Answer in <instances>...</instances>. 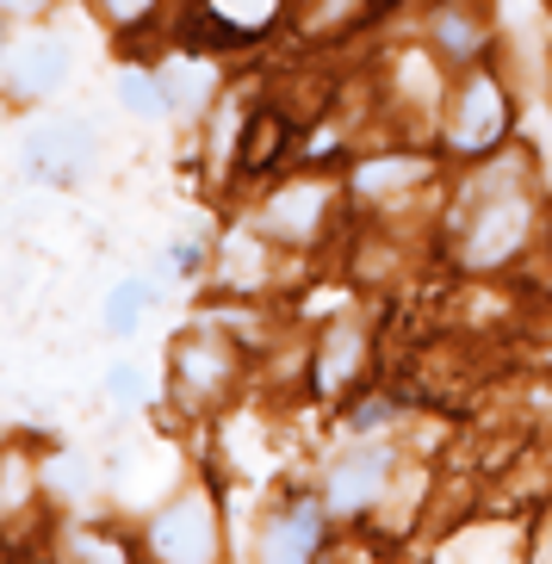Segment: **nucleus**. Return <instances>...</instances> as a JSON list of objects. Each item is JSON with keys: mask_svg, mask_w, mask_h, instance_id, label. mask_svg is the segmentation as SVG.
Here are the masks:
<instances>
[{"mask_svg": "<svg viewBox=\"0 0 552 564\" xmlns=\"http://www.w3.org/2000/svg\"><path fill=\"white\" fill-rule=\"evenodd\" d=\"M441 44H447L453 56H466L472 51V25H459V13H447L441 19Z\"/></svg>", "mask_w": 552, "mask_h": 564, "instance_id": "dca6fc26", "label": "nucleus"}, {"mask_svg": "<svg viewBox=\"0 0 552 564\" xmlns=\"http://www.w3.org/2000/svg\"><path fill=\"white\" fill-rule=\"evenodd\" d=\"M317 540H323V509L317 502H299V509H285L280 521H273V533H268L261 552H268L273 564H292V558H311Z\"/></svg>", "mask_w": 552, "mask_h": 564, "instance_id": "0eeeda50", "label": "nucleus"}, {"mask_svg": "<svg viewBox=\"0 0 552 564\" xmlns=\"http://www.w3.org/2000/svg\"><path fill=\"white\" fill-rule=\"evenodd\" d=\"M354 372H360V335L348 329V323H342V329L329 335V348H323V391H335V384L342 379H354Z\"/></svg>", "mask_w": 552, "mask_h": 564, "instance_id": "9d476101", "label": "nucleus"}, {"mask_svg": "<svg viewBox=\"0 0 552 564\" xmlns=\"http://www.w3.org/2000/svg\"><path fill=\"white\" fill-rule=\"evenodd\" d=\"M150 304H155V285H150V280H125L112 299H106V329H112V335H131L137 323H143V311H150Z\"/></svg>", "mask_w": 552, "mask_h": 564, "instance_id": "1a4fd4ad", "label": "nucleus"}, {"mask_svg": "<svg viewBox=\"0 0 552 564\" xmlns=\"http://www.w3.org/2000/svg\"><path fill=\"white\" fill-rule=\"evenodd\" d=\"M329 205V193H323L317 181H304V186H285L280 199L268 205V230L273 236H311L317 230V212Z\"/></svg>", "mask_w": 552, "mask_h": 564, "instance_id": "6e6552de", "label": "nucleus"}, {"mask_svg": "<svg viewBox=\"0 0 552 564\" xmlns=\"http://www.w3.org/2000/svg\"><path fill=\"white\" fill-rule=\"evenodd\" d=\"M174 273H199V249L193 242H174Z\"/></svg>", "mask_w": 552, "mask_h": 564, "instance_id": "6ab92c4d", "label": "nucleus"}, {"mask_svg": "<svg viewBox=\"0 0 552 564\" xmlns=\"http://www.w3.org/2000/svg\"><path fill=\"white\" fill-rule=\"evenodd\" d=\"M386 465L391 459L379 447H354L348 459L329 471V509L335 514H360L379 490H386Z\"/></svg>", "mask_w": 552, "mask_h": 564, "instance_id": "39448f33", "label": "nucleus"}, {"mask_svg": "<svg viewBox=\"0 0 552 564\" xmlns=\"http://www.w3.org/2000/svg\"><path fill=\"white\" fill-rule=\"evenodd\" d=\"M348 422H354V434H372V429H386V422H391V403H386V398H367L360 410L348 415Z\"/></svg>", "mask_w": 552, "mask_h": 564, "instance_id": "2eb2a0df", "label": "nucleus"}, {"mask_svg": "<svg viewBox=\"0 0 552 564\" xmlns=\"http://www.w3.org/2000/svg\"><path fill=\"white\" fill-rule=\"evenodd\" d=\"M0 7H7V13H37L44 0H0Z\"/></svg>", "mask_w": 552, "mask_h": 564, "instance_id": "aec40b11", "label": "nucleus"}, {"mask_svg": "<svg viewBox=\"0 0 552 564\" xmlns=\"http://www.w3.org/2000/svg\"><path fill=\"white\" fill-rule=\"evenodd\" d=\"M422 174H429L422 162L398 155V162H367L360 174H354V186H360V193H386V186H410V181H422Z\"/></svg>", "mask_w": 552, "mask_h": 564, "instance_id": "ddd939ff", "label": "nucleus"}, {"mask_svg": "<svg viewBox=\"0 0 552 564\" xmlns=\"http://www.w3.org/2000/svg\"><path fill=\"white\" fill-rule=\"evenodd\" d=\"M94 162V131L75 124V118H51L25 137V167L32 181H75L82 167Z\"/></svg>", "mask_w": 552, "mask_h": 564, "instance_id": "20e7f679", "label": "nucleus"}, {"mask_svg": "<svg viewBox=\"0 0 552 564\" xmlns=\"http://www.w3.org/2000/svg\"><path fill=\"white\" fill-rule=\"evenodd\" d=\"M118 100L131 106V112H143V118H162V112H167L162 82H150L143 68H125V75H118Z\"/></svg>", "mask_w": 552, "mask_h": 564, "instance_id": "f8f14e48", "label": "nucleus"}, {"mask_svg": "<svg viewBox=\"0 0 552 564\" xmlns=\"http://www.w3.org/2000/svg\"><path fill=\"white\" fill-rule=\"evenodd\" d=\"M478 193L485 205H472V193L453 205V242L466 267H502L528 242V199L509 181H485Z\"/></svg>", "mask_w": 552, "mask_h": 564, "instance_id": "f257e3e1", "label": "nucleus"}, {"mask_svg": "<svg viewBox=\"0 0 552 564\" xmlns=\"http://www.w3.org/2000/svg\"><path fill=\"white\" fill-rule=\"evenodd\" d=\"M509 131V100H502L497 75L472 68L459 100H453V124H447V143L459 155H478V150H497V137Z\"/></svg>", "mask_w": 552, "mask_h": 564, "instance_id": "f03ea898", "label": "nucleus"}, {"mask_svg": "<svg viewBox=\"0 0 552 564\" xmlns=\"http://www.w3.org/2000/svg\"><path fill=\"white\" fill-rule=\"evenodd\" d=\"M150 546L174 564H205L218 552V521H212V502L205 497H181L167 514H155Z\"/></svg>", "mask_w": 552, "mask_h": 564, "instance_id": "7ed1b4c3", "label": "nucleus"}, {"mask_svg": "<svg viewBox=\"0 0 552 564\" xmlns=\"http://www.w3.org/2000/svg\"><path fill=\"white\" fill-rule=\"evenodd\" d=\"M224 379V348L218 341H186L181 348V384H218Z\"/></svg>", "mask_w": 552, "mask_h": 564, "instance_id": "4468645a", "label": "nucleus"}, {"mask_svg": "<svg viewBox=\"0 0 552 564\" xmlns=\"http://www.w3.org/2000/svg\"><path fill=\"white\" fill-rule=\"evenodd\" d=\"M162 94H167V106H186V112H193V106L212 94V75H205V63H174L167 82H162Z\"/></svg>", "mask_w": 552, "mask_h": 564, "instance_id": "9b49d317", "label": "nucleus"}, {"mask_svg": "<svg viewBox=\"0 0 552 564\" xmlns=\"http://www.w3.org/2000/svg\"><path fill=\"white\" fill-rule=\"evenodd\" d=\"M106 384H112V398H137V384H143V379H137L131 366H112V379H106Z\"/></svg>", "mask_w": 552, "mask_h": 564, "instance_id": "f3484780", "label": "nucleus"}, {"mask_svg": "<svg viewBox=\"0 0 552 564\" xmlns=\"http://www.w3.org/2000/svg\"><path fill=\"white\" fill-rule=\"evenodd\" d=\"M100 7H106L112 19H137V13H150L155 0H100Z\"/></svg>", "mask_w": 552, "mask_h": 564, "instance_id": "a211bd4d", "label": "nucleus"}, {"mask_svg": "<svg viewBox=\"0 0 552 564\" xmlns=\"http://www.w3.org/2000/svg\"><path fill=\"white\" fill-rule=\"evenodd\" d=\"M7 82L19 94H56L68 82V44L63 37H25L13 56H7Z\"/></svg>", "mask_w": 552, "mask_h": 564, "instance_id": "423d86ee", "label": "nucleus"}]
</instances>
